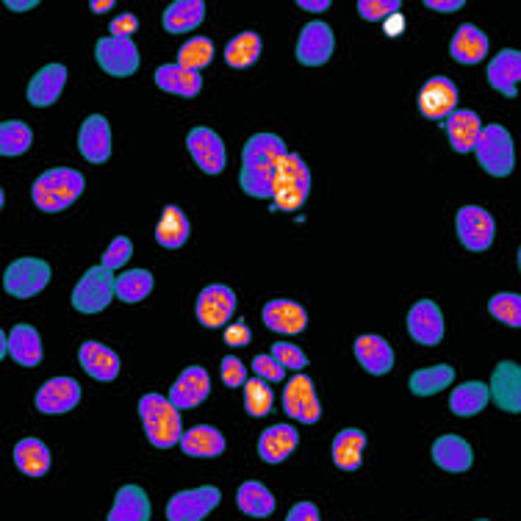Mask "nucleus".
<instances>
[{"label":"nucleus","instance_id":"nucleus-1","mask_svg":"<svg viewBox=\"0 0 521 521\" xmlns=\"http://www.w3.org/2000/svg\"><path fill=\"white\" fill-rule=\"evenodd\" d=\"M286 145L275 134H255L247 139L242 150V183L244 194H250L255 200H272V183L278 164L286 158Z\"/></svg>","mask_w":521,"mask_h":521},{"label":"nucleus","instance_id":"nucleus-2","mask_svg":"<svg viewBox=\"0 0 521 521\" xmlns=\"http://www.w3.org/2000/svg\"><path fill=\"white\" fill-rule=\"evenodd\" d=\"M84 194V175L70 167H56L39 175L31 189L34 206L45 214H59L70 208Z\"/></svg>","mask_w":521,"mask_h":521},{"label":"nucleus","instance_id":"nucleus-3","mask_svg":"<svg viewBox=\"0 0 521 521\" xmlns=\"http://www.w3.org/2000/svg\"><path fill=\"white\" fill-rule=\"evenodd\" d=\"M139 416H142V425H145V433L153 447L170 449L175 447V444H181V411L172 405L170 397L145 394V397L139 400Z\"/></svg>","mask_w":521,"mask_h":521},{"label":"nucleus","instance_id":"nucleus-4","mask_svg":"<svg viewBox=\"0 0 521 521\" xmlns=\"http://www.w3.org/2000/svg\"><path fill=\"white\" fill-rule=\"evenodd\" d=\"M311 194V172L297 153H286L272 183V211H300Z\"/></svg>","mask_w":521,"mask_h":521},{"label":"nucleus","instance_id":"nucleus-5","mask_svg":"<svg viewBox=\"0 0 521 521\" xmlns=\"http://www.w3.org/2000/svg\"><path fill=\"white\" fill-rule=\"evenodd\" d=\"M117 297V275L103 264L86 269L84 278L73 289V308L81 314H100Z\"/></svg>","mask_w":521,"mask_h":521},{"label":"nucleus","instance_id":"nucleus-6","mask_svg":"<svg viewBox=\"0 0 521 521\" xmlns=\"http://www.w3.org/2000/svg\"><path fill=\"white\" fill-rule=\"evenodd\" d=\"M474 153H477L480 167L494 178H508L513 172V164H516L513 139H510L508 128H502V125H485Z\"/></svg>","mask_w":521,"mask_h":521},{"label":"nucleus","instance_id":"nucleus-7","mask_svg":"<svg viewBox=\"0 0 521 521\" xmlns=\"http://www.w3.org/2000/svg\"><path fill=\"white\" fill-rule=\"evenodd\" d=\"M50 283V264L42 258H17L3 272V289L17 300H28Z\"/></svg>","mask_w":521,"mask_h":521},{"label":"nucleus","instance_id":"nucleus-8","mask_svg":"<svg viewBox=\"0 0 521 521\" xmlns=\"http://www.w3.org/2000/svg\"><path fill=\"white\" fill-rule=\"evenodd\" d=\"M95 59L100 70L114 78H128L139 70V48L134 45V39H97Z\"/></svg>","mask_w":521,"mask_h":521},{"label":"nucleus","instance_id":"nucleus-9","mask_svg":"<svg viewBox=\"0 0 521 521\" xmlns=\"http://www.w3.org/2000/svg\"><path fill=\"white\" fill-rule=\"evenodd\" d=\"M283 408L289 413L291 419L303 422V425H316L319 416H322V405H319V397H316L314 380L308 375H294L283 388Z\"/></svg>","mask_w":521,"mask_h":521},{"label":"nucleus","instance_id":"nucleus-10","mask_svg":"<svg viewBox=\"0 0 521 521\" xmlns=\"http://www.w3.org/2000/svg\"><path fill=\"white\" fill-rule=\"evenodd\" d=\"M219 488L214 485H200V488H192V491H178L175 497L167 502V521H203L217 508Z\"/></svg>","mask_w":521,"mask_h":521},{"label":"nucleus","instance_id":"nucleus-11","mask_svg":"<svg viewBox=\"0 0 521 521\" xmlns=\"http://www.w3.org/2000/svg\"><path fill=\"white\" fill-rule=\"evenodd\" d=\"M455 228H458V239L466 250L472 253H483L494 242V217L480 206H463L455 217Z\"/></svg>","mask_w":521,"mask_h":521},{"label":"nucleus","instance_id":"nucleus-12","mask_svg":"<svg viewBox=\"0 0 521 521\" xmlns=\"http://www.w3.org/2000/svg\"><path fill=\"white\" fill-rule=\"evenodd\" d=\"M233 311H236V294L231 286H206L197 297V319L203 328H222L231 322Z\"/></svg>","mask_w":521,"mask_h":521},{"label":"nucleus","instance_id":"nucleus-13","mask_svg":"<svg viewBox=\"0 0 521 521\" xmlns=\"http://www.w3.org/2000/svg\"><path fill=\"white\" fill-rule=\"evenodd\" d=\"M333 48H336V39H333L330 25L314 20L305 25L303 34L297 39V61L305 67H322L333 56Z\"/></svg>","mask_w":521,"mask_h":521},{"label":"nucleus","instance_id":"nucleus-14","mask_svg":"<svg viewBox=\"0 0 521 521\" xmlns=\"http://www.w3.org/2000/svg\"><path fill=\"white\" fill-rule=\"evenodd\" d=\"M419 111L427 120H447L458 111V86L444 75H433L419 92Z\"/></svg>","mask_w":521,"mask_h":521},{"label":"nucleus","instance_id":"nucleus-15","mask_svg":"<svg viewBox=\"0 0 521 521\" xmlns=\"http://www.w3.org/2000/svg\"><path fill=\"white\" fill-rule=\"evenodd\" d=\"M186 147H189V156L194 158V164L206 175H219L225 170V145L211 128H192L186 136Z\"/></svg>","mask_w":521,"mask_h":521},{"label":"nucleus","instance_id":"nucleus-16","mask_svg":"<svg viewBox=\"0 0 521 521\" xmlns=\"http://www.w3.org/2000/svg\"><path fill=\"white\" fill-rule=\"evenodd\" d=\"M408 333L416 344L436 347L444 339V316L433 300H419L408 311Z\"/></svg>","mask_w":521,"mask_h":521},{"label":"nucleus","instance_id":"nucleus-17","mask_svg":"<svg viewBox=\"0 0 521 521\" xmlns=\"http://www.w3.org/2000/svg\"><path fill=\"white\" fill-rule=\"evenodd\" d=\"M81 402V383L73 377H53L37 391V411L56 416L70 413Z\"/></svg>","mask_w":521,"mask_h":521},{"label":"nucleus","instance_id":"nucleus-18","mask_svg":"<svg viewBox=\"0 0 521 521\" xmlns=\"http://www.w3.org/2000/svg\"><path fill=\"white\" fill-rule=\"evenodd\" d=\"M491 400L499 411L521 413V366L513 361H499L491 375Z\"/></svg>","mask_w":521,"mask_h":521},{"label":"nucleus","instance_id":"nucleus-19","mask_svg":"<svg viewBox=\"0 0 521 521\" xmlns=\"http://www.w3.org/2000/svg\"><path fill=\"white\" fill-rule=\"evenodd\" d=\"M78 150L89 164H103L111 156V128L103 114L86 117L78 131Z\"/></svg>","mask_w":521,"mask_h":521},{"label":"nucleus","instance_id":"nucleus-20","mask_svg":"<svg viewBox=\"0 0 521 521\" xmlns=\"http://www.w3.org/2000/svg\"><path fill=\"white\" fill-rule=\"evenodd\" d=\"M208 391H211V377L203 366H189L178 380L175 386L170 388V402L178 408V411H189V408H197L200 402L206 400Z\"/></svg>","mask_w":521,"mask_h":521},{"label":"nucleus","instance_id":"nucleus-21","mask_svg":"<svg viewBox=\"0 0 521 521\" xmlns=\"http://www.w3.org/2000/svg\"><path fill=\"white\" fill-rule=\"evenodd\" d=\"M488 84L505 97H516L521 84V50L505 48L488 64Z\"/></svg>","mask_w":521,"mask_h":521},{"label":"nucleus","instance_id":"nucleus-22","mask_svg":"<svg viewBox=\"0 0 521 521\" xmlns=\"http://www.w3.org/2000/svg\"><path fill=\"white\" fill-rule=\"evenodd\" d=\"M264 325L283 336H297L308 328V314L294 300H269L264 305Z\"/></svg>","mask_w":521,"mask_h":521},{"label":"nucleus","instance_id":"nucleus-23","mask_svg":"<svg viewBox=\"0 0 521 521\" xmlns=\"http://www.w3.org/2000/svg\"><path fill=\"white\" fill-rule=\"evenodd\" d=\"M78 361L84 366V372L92 380L109 383L120 375V355L109 347H103L100 341H84L78 350Z\"/></svg>","mask_w":521,"mask_h":521},{"label":"nucleus","instance_id":"nucleus-24","mask_svg":"<svg viewBox=\"0 0 521 521\" xmlns=\"http://www.w3.org/2000/svg\"><path fill=\"white\" fill-rule=\"evenodd\" d=\"M67 84V67L64 64H48L42 67L31 84H28V103L37 106V109H48L59 100L61 89Z\"/></svg>","mask_w":521,"mask_h":521},{"label":"nucleus","instance_id":"nucleus-25","mask_svg":"<svg viewBox=\"0 0 521 521\" xmlns=\"http://www.w3.org/2000/svg\"><path fill=\"white\" fill-rule=\"evenodd\" d=\"M444 128L449 134V145L455 153H472L477 147V139L483 134V122L469 109H458L444 120Z\"/></svg>","mask_w":521,"mask_h":521},{"label":"nucleus","instance_id":"nucleus-26","mask_svg":"<svg viewBox=\"0 0 521 521\" xmlns=\"http://www.w3.org/2000/svg\"><path fill=\"white\" fill-rule=\"evenodd\" d=\"M430 455H433V463H436L438 469H444V472L461 474L472 466V447H469V441L461 436L436 438Z\"/></svg>","mask_w":521,"mask_h":521},{"label":"nucleus","instance_id":"nucleus-27","mask_svg":"<svg viewBox=\"0 0 521 521\" xmlns=\"http://www.w3.org/2000/svg\"><path fill=\"white\" fill-rule=\"evenodd\" d=\"M355 358L369 375H388L394 369V350L380 336H358L355 341Z\"/></svg>","mask_w":521,"mask_h":521},{"label":"nucleus","instance_id":"nucleus-28","mask_svg":"<svg viewBox=\"0 0 521 521\" xmlns=\"http://www.w3.org/2000/svg\"><path fill=\"white\" fill-rule=\"evenodd\" d=\"M297 430L291 425H272L258 438V455L267 463H283L297 449Z\"/></svg>","mask_w":521,"mask_h":521},{"label":"nucleus","instance_id":"nucleus-29","mask_svg":"<svg viewBox=\"0 0 521 521\" xmlns=\"http://www.w3.org/2000/svg\"><path fill=\"white\" fill-rule=\"evenodd\" d=\"M449 56L461 64H480L488 56V37L477 25L466 23L455 31V37L449 42Z\"/></svg>","mask_w":521,"mask_h":521},{"label":"nucleus","instance_id":"nucleus-30","mask_svg":"<svg viewBox=\"0 0 521 521\" xmlns=\"http://www.w3.org/2000/svg\"><path fill=\"white\" fill-rule=\"evenodd\" d=\"M156 86L161 92H170V95L194 97L200 95V89H203V78H200V73H192V70H186L175 61V64H161L158 67Z\"/></svg>","mask_w":521,"mask_h":521},{"label":"nucleus","instance_id":"nucleus-31","mask_svg":"<svg viewBox=\"0 0 521 521\" xmlns=\"http://www.w3.org/2000/svg\"><path fill=\"white\" fill-rule=\"evenodd\" d=\"M106 521H150V499L139 485H122Z\"/></svg>","mask_w":521,"mask_h":521},{"label":"nucleus","instance_id":"nucleus-32","mask_svg":"<svg viewBox=\"0 0 521 521\" xmlns=\"http://www.w3.org/2000/svg\"><path fill=\"white\" fill-rule=\"evenodd\" d=\"M181 449L189 458H219L225 452V438L217 427L197 425L183 433Z\"/></svg>","mask_w":521,"mask_h":521},{"label":"nucleus","instance_id":"nucleus-33","mask_svg":"<svg viewBox=\"0 0 521 521\" xmlns=\"http://www.w3.org/2000/svg\"><path fill=\"white\" fill-rule=\"evenodd\" d=\"M366 449V433H361L358 427H347L341 430L339 436L333 438V463L344 469V472H355L361 469Z\"/></svg>","mask_w":521,"mask_h":521},{"label":"nucleus","instance_id":"nucleus-34","mask_svg":"<svg viewBox=\"0 0 521 521\" xmlns=\"http://www.w3.org/2000/svg\"><path fill=\"white\" fill-rule=\"evenodd\" d=\"M203 17H206V3L203 0H175L167 6L161 23L170 34H189L203 23Z\"/></svg>","mask_w":521,"mask_h":521},{"label":"nucleus","instance_id":"nucleus-35","mask_svg":"<svg viewBox=\"0 0 521 521\" xmlns=\"http://www.w3.org/2000/svg\"><path fill=\"white\" fill-rule=\"evenodd\" d=\"M192 233V225H189V217L183 214L178 206H167L161 211V219L156 225V242L167 250H178L186 244Z\"/></svg>","mask_w":521,"mask_h":521},{"label":"nucleus","instance_id":"nucleus-36","mask_svg":"<svg viewBox=\"0 0 521 521\" xmlns=\"http://www.w3.org/2000/svg\"><path fill=\"white\" fill-rule=\"evenodd\" d=\"M9 352L12 361H17L25 369H34L42 361V339L31 325H14L9 333Z\"/></svg>","mask_w":521,"mask_h":521},{"label":"nucleus","instance_id":"nucleus-37","mask_svg":"<svg viewBox=\"0 0 521 521\" xmlns=\"http://www.w3.org/2000/svg\"><path fill=\"white\" fill-rule=\"evenodd\" d=\"M236 505H239L242 513L253 516V519H267V516H272V510H275V497H272V491L264 483L247 480L236 491Z\"/></svg>","mask_w":521,"mask_h":521},{"label":"nucleus","instance_id":"nucleus-38","mask_svg":"<svg viewBox=\"0 0 521 521\" xmlns=\"http://www.w3.org/2000/svg\"><path fill=\"white\" fill-rule=\"evenodd\" d=\"M491 400V388L480 383V380H469L452 391L449 397V408L455 416H477Z\"/></svg>","mask_w":521,"mask_h":521},{"label":"nucleus","instance_id":"nucleus-39","mask_svg":"<svg viewBox=\"0 0 521 521\" xmlns=\"http://www.w3.org/2000/svg\"><path fill=\"white\" fill-rule=\"evenodd\" d=\"M14 463L17 469L28 477H42L50 469V452L48 447L39 441V438H23L17 447H14Z\"/></svg>","mask_w":521,"mask_h":521},{"label":"nucleus","instance_id":"nucleus-40","mask_svg":"<svg viewBox=\"0 0 521 521\" xmlns=\"http://www.w3.org/2000/svg\"><path fill=\"white\" fill-rule=\"evenodd\" d=\"M452 380H455L452 366L438 364V366H430V369H419V372H413L411 380H408V388H411V394H416V397H433V394H438V391L449 388Z\"/></svg>","mask_w":521,"mask_h":521},{"label":"nucleus","instance_id":"nucleus-41","mask_svg":"<svg viewBox=\"0 0 521 521\" xmlns=\"http://www.w3.org/2000/svg\"><path fill=\"white\" fill-rule=\"evenodd\" d=\"M261 59V37L255 31H244L239 37H233L225 48V61L233 70H244Z\"/></svg>","mask_w":521,"mask_h":521},{"label":"nucleus","instance_id":"nucleus-42","mask_svg":"<svg viewBox=\"0 0 521 521\" xmlns=\"http://www.w3.org/2000/svg\"><path fill=\"white\" fill-rule=\"evenodd\" d=\"M153 291V275L147 269H128L117 275V297L122 303H142Z\"/></svg>","mask_w":521,"mask_h":521},{"label":"nucleus","instance_id":"nucleus-43","mask_svg":"<svg viewBox=\"0 0 521 521\" xmlns=\"http://www.w3.org/2000/svg\"><path fill=\"white\" fill-rule=\"evenodd\" d=\"M34 142L31 128L20 120H6L0 125V153L3 156H23Z\"/></svg>","mask_w":521,"mask_h":521},{"label":"nucleus","instance_id":"nucleus-44","mask_svg":"<svg viewBox=\"0 0 521 521\" xmlns=\"http://www.w3.org/2000/svg\"><path fill=\"white\" fill-rule=\"evenodd\" d=\"M214 59V42L206 37H194L189 42H183L181 50H178V64L192 70V73H200L206 70L208 64Z\"/></svg>","mask_w":521,"mask_h":521},{"label":"nucleus","instance_id":"nucleus-45","mask_svg":"<svg viewBox=\"0 0 521 521\" xmlns=\"http://www.w3.org/2000/svg\"><path fill=\"white\" fill-rule=\"evenodd\" d=\"M272 402H275V394H272L267 380L253 377V380L244 383V408L253 419H264L272 411Z\"/></svg>","mask_w":521,"mask_h":521},{"label":"nucleus","instance_id":"nucleus-46","mask_svg":"<svg viewBox=\"0 0 521 521\" xmlns=\"http://www.w3.org/2000/svg\"><path fill=\"white\" fill-rule=\"evenodd\" d=\"M488 311L494 319L505 322L508 328H521V294L513 291H502L488 300Z\"/></svg>","mask_w":521,"mask_h":521},{"label":"nucleus","instance_id":"nucleus-47","mask_svg":"<svg viewBox=\"0 0 521 521\" xmlns=\"http://www.w3.org/2000/svg\"><path fill=\"white\" fill-rule=\"evenodd\" d=\"M275 361H278L283 369H294L297 375L303 372L305 366H308V358H305V352L300 347H294L289 341H278V344H272V352H269Z\"/></svg>","mask_w":521,"mask_h":521},{"label":"nucleus","instance_id":"nucleus-48","mask_svg":"<svg viewBox=\"0 0 521 521\" xmlns=\"http://www.w3.org/2000/svg\"><path fill=\"white\" fill-rule=\"evenodd\" d=\"M131 255H134V244H131V239H125V236H117L114 242L109 244V250L103 253V267L111 269V272H117V269H122L128 261H131Z\"/></svg>","mask_w":521,"mask_h":521},{"label":"nucleus","instance_id":"nucleus-49","mask_svg":"<svg viewBox=\"0 0 521 521\" xmlns=\"http://www.w3.org/2000/svg\"><path fill=\"white\" fill-rule=\"evenodd\" d=\"M402 9L400 0H361L358 3V12L369 23H380V20H388L391 14H397Z\"/></svg>","mask_w":521,"mask_h":521},{"label":"nucleus","instance_id":"nucleus-50","mask_svg":"<svg viewBox=\"0 0 521 521\" xmlns=\"http://www.w3.org/2000/svg\"><path fill=\"white\" fill-rule=\"evenodd\" d=\"M253 372L255 377H261V380H267V383H280V380L286 377V369H283L272 355H255Z\"/></svg>","mask_w":521,"mask_h":521},{"label":"nucleus","instance_id":"nucleus-51","mask_svg":"<svg viewBox=\"0 0 521 521\" xmlns=\"http://www.w3.org/2000/svg\"><path fill=\"white\" fill-rule=\"evenodd\" d=\"M222 383L228 388H239L247 383V366L239 361V358H233V355H228V358H222Z\"/></svg>","mask_w":521,"mask_h":521},{"label":"nucleus","instance_id":"nucleus-52","mask_svg":"<svg viewBox=\"0 0 521 521\" xmlns=\"http://www.w3.org/2000/svg\"><path fill=\"white\" fill-rule=\"evenodd\" d=\"M136 28H139V17H136V14H120V17H114L109 25L111 37L117 39H131L136 34Z\"/></svg>","mask_w":521,"mask_h":521},{"label":"nucleus","instance_id":"nucleus-53","mask_svg":"<svg viewBox=\"0 0 521 521\" xmlns=\"http://www.w3.org/2000/svg\"><path fill=\"white\" fill-rule=\"evenodd\" d=\"M250 339H253V333L244 322H233L225 328V344H231V347H247Z\"/></svg>","mask_w":521,"mask_h":521},{"label":"nucleus","instance_id":"nucleus-54","mask_svg":"<svg viewBox=\"0 0 521 521\" xmlns=\"http://www.w3.org/2000/svg\"><path fill=\"white\" fill-rule=\"evenodd\" d=\"M286 521H322V516H319V508L314 502H300L289 510Z\"/></svg>","mask_w":521,"mask_h":521},{"label":"nucleus","instance_id":"nucleus-55","mask_svg":"<svg viewBox=\"0 0 521 521\" xmlns=\"http://www.w3.org/2000/svg\"><path fill=\"white\" fill-rule=\"evenodd\" d=\"M425 6L427 9H433V12L449 14V12H461L463 0H425Z\"/></svg>","mask_w":521,"mask_h":521},{"label":"nucleus","instance_id":"nucleus-56","mask_svg":"<svg viewBox=\"0 0 521 521\" xmlns=\"http://www.w3.org/2000/svg\"><path fill=\"white\" fill-rule=\"evenodd\" d=\"M402 31H405V17H402V12L391 14L386 20V37H400Z\"/></svg>","mask_w":521,"mask_h":521},{"label":"nucleus","instance_id":"nucleus-57","mask_svg":"<svg viewBox=\"0 0 521 521\" xmlns=\"http://www.w3.org/2000/svg\"><path fill=\"white\" fill-rule=\"evenodd\" d=\"M297 6H300V9H305V12L319 14V12H328L330 0H297Z\"/></svg>","mask_w":521,"mask_h":521},{"label":"nucleus","instance_id":"nucleus-58","mask_svg":"<svg viewBox=\"0 0 521 521\" xmlns=\"http://www.w3.org/2000/svg\"><path fill=\"white\" fill-rule=\"evenodd\" d=\"M6 9H12V12H31V9H37V0H6Z\"/></svg>","mask_w":521,"mask_h":521},{"label":"nucleus","instance_id":"nucleus-59","mask_svg":"<svg viewBox=\"0 0 521 521\" xmlns=\"http://www.w3.org/2000/svg\"><path fill=\"white\" fill-rule=\"evenodd\" d=\"M109 9H114V0H92V12L103 14L109 12Z\"/></svg>","mask_w":521,"mask_h":521},{"label":"nucleus","instance_id":"nucleus-60","mask_svg":"<svg viewBox=\"0 0 521 521\" xmlns=\"http://www.w3.org/2000/svg\"><path fill=\"white\" fill-rule=\"evenodd\" d=\"M519 269H521V247H519Z\"/></svg>","mask_w":521,"mask_h":521},{"label":"nucleus","instance_id":"nucleus-61","mask_svg":"<svg viewBox=\"0 0 521 521\" xmlns=\"http://www.w3.org/2000/svg\"><path fill=\"white\" fill-rule=\"evenodd\" d=\"M477 521H485V519H477Z\"/></svg>","mask_w":521,"mask_h":521}]
</instances>
